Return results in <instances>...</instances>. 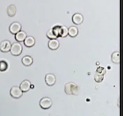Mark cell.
<instances>
[{
  "label": "cell",
  "instance_id": "2e32d148",
  "mask_svg": "<svg viewBox=\"0 0 123 116\" xmlns=\"http://www.w3.org/2000/svg\"><path fill=\"white\" fill-rule=\"evenodd\" d=\"M111 61L114 64H119L120 62V55L119 51H115L112 53Z\"/></svg>",
  "mask_w": 123,
  "mask_h": 116
},
{
  "label": "cell",
  "instance_id": "52a82bcc",
  "mask_svg": "<svg viewBox=\"0 0 123 116\" xmlns=\"http://www.w3.org/2000/svg\"><path fill=\"white\" fill-rule=\"evenodd\" d=\"M45 82L48 86H53L56 82L55 75L53 73H48L45 76Z\"/></svg>",
  "mask_w": 123,
  "mask_h": 116
},
{
  "label": "cell",
  "instance_id": "ffe728a7",
  "mask_svg": "<svg viewBox=\"0 0 123 116\" xmlns=\"http://www.w3.org/2000/svg\"><path fill=\"white\" fill-rule=\"evenodd\" d=\"M94 79L96 82H101L104 79V75L95 73V75H94Z\"/></svg>",
  "mask_w": 123,
  "mask_h": 116
},
{
  "label": "cell",
  "instance_id": "277c9868",
  "mask_svg": "<svg viewBox=\"0 0 123 116\" xmlns=\"http://www.w3.org/2000/svg\"><path fill=\"white\" fill-rule=\"evenodd\" d=\"M10 94L12 97L15 99L20 98L23 95V92L20 88L17 86H13L10 90Z\"/></svg>",
  "mask_w": 123,
  "mask_h": 116
},
{
  "label": "cell",
  "instance_id": "4fadbf2b",
  "mask_svg": "<svg viewBox=\"0 0 123 116\" xmlns=\"http://www.w3.org/2000/svg\"><path fill=\"white\" fill-rule=\"evenodd\" d=\"M23 65L25 66H30L33 63V59L30 55H25L22 59Z\"/></svg>",
  "mask_w": 123,
  "mask_h": 116
},
{
  "label": "cell",
  "instance_id": "d6986e66",
  "mask_svg": "<svg viewBox=\"0 0 123 116\" xmlns=\"http://www.w3.org/2000/svg\"><path fill=\"white\" fill-rule=\"evenodd\" d=\"M60 28H61V26H55L51 28L53 33L55 34V35L57 38L60 37Z\"/></svg>",
  "mask_w": 123,
  "mask_h": 116
},
{
  "label": "cell",
  "instance_id": "8fae6325",
  "mask_svg": "<svg viewBox=\"0 0 123 116\" xmlns=\"http://www.w3.org/2000/svg\"><path fill=\"white\" fill-rule=\"evenodd\" d=\"M24 44L25 46L31 48L35 44V39L33 36H27L24 41Z\"/></svg>",
  "mask_w": 123,
  "mask_h": 116
},
{
  "label": "cell",
  "instance_id": "3957f363",
  "mask_svg": "<svg viewBox=\"0 0 123 116\" xmlns=\"http://www.w3.org/2000/svg\"><path fill=\"white\" fill-rule=\"evenodd\" d=\"M53 104V102L52 99H50L49 97H44L42 98L39 101V106L42 109H49L51 107V106Z\"/></svg>",
  "mask_w": 123,
  "mask_h": 116
},
{
  "label": "cell",
  "instance_id": "9a60e30c",
  "mask_svg": "<svg viewBox=\"0 0 123 116\" xmlns=\"http://www.w3.org/2000/svg\"><path fill=\"white\" fill-rule=\"evenodd\" d=\"M78 28L76 26H71V27L68 28V35L71 37H75L78 35Z\"/></svg>",
  "mask_w": 123,
  "mask_h": 116
},
{
  "label": "cell",
  "instance_id": "5bb4252c",
  "mask_svg": "<svg viewBox=\"0 0 123 116\" xmlns=\"http://www.w3.org/2000/svg\"><path fill=\"white\" fill-rule=\"evenodd\" d=\"M6 11H7V14L8 16L11 17H14L17 12V7L14 4H11L8 6Z\"/></svg>",
  "mask_w": 123,
  "mask_h": 116
},
{
  "label": "cell",
  "instance_id": "44dd1931",
  "mask_svg": "<svg viewBox=\"0 0 123 116\" xmlns=\"http://www.w3.org/2000/svg\"><path fill=\"white\" fill-rule=\"evenodd\" d=\"M46 37H47L49 39H57V37H56L55 35V34H54L53 32L52 29H50L49 31H48L46 32Z\"/></svg>",
  "mask_w": 123,
  "mask_h": 116
},
{
  "label": "cell",
  "instance_id": "ba28073f",
  "mask_svg": "<svg viewBox=\"0 0 123 116\" xmlns=\"http://www.w3.org/2000/svg\"><path fill=\"white\" fill-rule=\"evenodd\" d=\"M84 21V17L81 13H75L72 17V22L75 25H80Z\"/></svg>",
  "mask_w": 123,
  "mask_h": 116
},
{
  "label": "cell",
  "instance_id": "8992f818",
  "mask_svg": "<svg viewBox=\"0 0 123 116\" xmlns=\"http://www.w3.org/2000/svg\"><path fill=\"white\" fill-rule=\"evenodd\" d=\"M11 47V43L9 40H4L0 43V50L3 53L9 52Z\"/></svg>",
  "mask_w": 123,
  "mask_h": 116
},
{
  "label": "cell",
  "instance_id": "30bf717a",
  "mask_svg": "<svg viewBox=\"0 0 123 116\" xmlns=\"http://www.w3.org/2000/svg\"><path fill=\"white\" fill-rule=\"evenodd\" d=\"M48 46L50 50H55L58 49V48L60 47V42L57 39H50L48 42Z\"/></svg>",
  "mask_w": 123,
  "mask_h": 116
},
{
  "label": "cell",
  "instance_id": "5b68a950",
  "mask_svg": "<svg viewBox=\"0 0 123 116\" xmlns=\"http://www.w3.org/2000/svg\"><path fill=\"white\" fill-rule=\"evenodd\" d=\"M20 31H22V25L19 22H12L9 26V31L11 34H13V35H15Z\"/></svg>",
  "mask_w": 123,
  "mask_h": 116
},
{
  "label": "cell",
  "instance_id": "ac0fdd59",
  "mask_svg": "<svg viewBox=\"0 0 123 116\" xmlns=\"http://www.w3.org/2000/svg\"><path fill=\"white\" fill-rule=\"evenodd\" d=\"M8 64L5 60H0V71L4 72L8 69Z\"/></svg>",
  "mask_w": 123,
  "mask_h": 116
},
{
  "label": "cell",
  "instance_id": "7a4b0ae2",
  "mask_svg": "<svg viewBox=\"0 0 123 116\" xmlns=\"http://www.w3.org/2000/svg\"><path fill=\"white\" fill-rule=\"evenodd\" d=\"M23 50L22 45L20 44L19 42H15L12 44H11V47L10 52L12 55L14 56H19L22 54Z\"/></svg>",
  "mask_w": 123,
  "mask_h": 116
},
{
  "label": "cell",
  "instance_id": "e0dca14e",
  "mask_svg": "<svg viewBox=\"0 0 123 116\" xmlns=\"http://www.w3.org/2000/svg\"><path fill=\"white\" fill-rule=\"evenodd\" d=\"M68 35V28L66 26H61L60 37H66Z\"/></svg>",
  "mask_w": 123,
  "mask_h": 116
},
{
  "label": "cell",
  "instance_id": "7402d4cb",
  "mask_svg": "<svg viewBox=\"0 0 123 116\" xmlns=\"http://www.w3.org/2000/svg\"><path fill=\"white\" fill-rule=\"evenodd\" d=\"M96 73L105 75V73H106V71H105V68H104L103 67H99V68H98L97 69V71H96Z\"/></svg>",
  "mask_w": 123,
  "mask_h": 116
},
{
  "label": "cell",
  "instance_id": "6da1fadb",
  "mask_svg": "<svg viewBox=\"0 0 123 116\" xmlns=\"http://www.w3.org/2000/svg\"><path fill=\"white\" fill-rule=\"evenodd\" d=\"M64 91L67 95H78L80 89L78 86L74 82H68L65 84Z\"/></svg>",
  "mask_w": 123,
  "mask_h": 116
},
{
  "label": "cell",
  "instance_id": "9c48e42d",
  "mask_svg": "<svg viewBox=\"0 0 123 116\" xmlns=\"http://www.w3.org/2000/svg\"><path fill=\"white\" fill-rule=\"evenodd\" d=\"M19 87L22 90V91L23 93L24 92H27V91H28L31 89V83L28 79H25V80H24L23 82H21Z\"/></svg>",
  "mask_w": 123,
  "mask_h": 116
},
{
  "label": "cell",
  "instance_id": "7c38bea8",
  "mask_svg": "<svg viewBox=\"0 0 123 116\" xmlns=\"http://www.w3.org/2000/svg\"><path fill=\"white\" fill-rule=\"evenodd\" d=\"M27 37L26 33L24 31H20L15 35V39H16L17 42H24L26 37Z\"/></svg>",
  "mask_w": 123,
  "mask_h": 116
}]
</instances>
